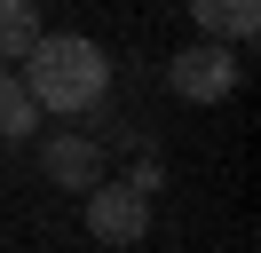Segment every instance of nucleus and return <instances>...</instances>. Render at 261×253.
<instances>
[{
	"instance_id": "1",
	"label": "nucleus",
	"mask_w": 261,
	"mask_h": 253,
	"mask_svg": "<svg viewBox=\"0 0 261 253\" xmlns=\"http://www.w3.org/2000/svg\"><path fill=\"white\" fill-rule=\"evenodd\" d=\"M16 79H24V95H32L40 119H87L111 95V56L87 32H40L32 56L16 63Z\"/></svg>"
},
{
	"instance_id": "2",
	"label": "nucleus",
	"mask_w": 261,
	"mask_h": 253,
	"mask_svg": "<svg viewBox=\"0 0 261 253\" xmlns=\"http://www.w3.org/2000/svg\"><path fill=\"white\" fill-rule=\"evenodd\" d=\"M80 206H87V237H95L103 253H127V245L150 237V198H143L135 182H111V174H103Z\"/></svg>"
},
{
	"instance_id": "3",
	"label": "nucleus",
	"mask_w": 261,
	"mask_h": 253,
	"mask_svg": "<svg viewBox=\"0 0 261 253\" xmlns=\"http://www.w3.org/2000/svg\"><path fill=\"white\" fill-rule=\"evenodd\" d=\"M238 79H245L238 47L190 40V47H174V56H166V87H174L182 103H222V95H238Z\"/></svg>"
},
{
	"instance_id": "4",
	"label": "nucleus",
	"mask_w": 261,
	"mask_h": 253,
	"mask_svg": "<svg viewBox=\"0 0 261 253\" xmlns=\"http://www.w3.org/2000/svg\"><path fill=\"white\" fill-rule=\"evenodd\" d=\"M40 174H48L56 190H95L103 182V135H87V127H64V135L40 142Z\"/></svg>"
},
{
	"instance_id": "5",
	"label": "nucleus",
	"mask_w": 261,
	"mask_h": 253,
	"mask_svg": "<svg viewBox=\"0 0 261 253\" xmlns=\"http://www.w3.org/2000/svg\"><path fill=\"white\" fill-rule=\"evenodd\" d=\"M190 24L214 47H245L261 32V0H190Z\"/></svg>"
},
{
	"instance_id": "6",
	"label": "nucleus",
	"mask_w": 261,
	"mask_h": 253,
	"mask_svg": "<svg viewBox=\"0 0 261 253\" xmlns=\"http://www.w3.org/2000/svg\"><path fill=\"white\" fill-rule=\"evenodd\" d=\"M40 32H48L40 24V0H0V63H24Z\"/></svg>"
},
{
	"instance_id": "7",
	"label": "nucleus",
	"mask_w": 261,
	"mask_h": 253,
	"mask_svg": "<svg viewBox=\"0 0 261 253\" xmlns=\"http://www.w3.org/2000/svg\"><path fill=\"white\" fill-rule=\"evenodd\" d=\"M32 127H40V111H32V95H24L16 63H0V135H8V142H24Z\"/></svg>"
}]
</instances>
